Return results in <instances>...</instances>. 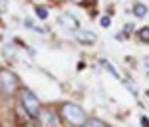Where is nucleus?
Wrapping results in <instances>:
<instances>
[{
	"instance_id": "39448f33",
	"label": "nucleus",
	"mask_w": 149,
	"mask_h": 127,
	"mask_svg": "<svg viewBox=\"0 0 149 127\" xmlns=\"http://www.w3.org/2000/svg\"><path fill=\"white\" fill-rule=\"evenodd\" d=\"M147 6H145V4H143V2H135V4H133V16H135V18H145V16H147Z\"/></svg>"
},
{
	"instance_id": "f8f14e48",
	"label": "nucleus",
	"mask_w": 149,
	"mask_h": 127,
	"mask_svg": "<svg viewBox=\"0 0 149 127\" xmlns=\"http://www.w3.org/2000/svg\"><path fill=\"white\" fill-rule=\"evenodd\" d=\"M143 66H145V74H149V58H143Z\"/></svg>"
},
{
	"instance_id": "0eeeda50",
	"label": "nucleus",
	"mask_w": 149,
	"mask_h": 127,
	"mask_svg": "<svg viewBox=\"0 0 149 127\" xmlns=\"http://www.w3.org/2000/svg\"><path fill=\"white\" fill-rule=\"evenodd\" d=\"M84 127H109V125L105 121H102V119H97V117H88V121H86Z\"/></svg>"
},
{
	"instance_id": "f257e3e1",
	"label": "nucleus",
	"mask_w": 149,
	"mask_h": 127,
	"mask_svg": "<svg viewBox=\"0 0 149 127\" xmlns=\"http://www.w3.org/2000/svg\"><path fill=\"white\" fill-rule=\"evenodd\" d=\"M60 117H62L66 123H70L72 127H84L86 121H88L86 109L80 107L78 103H64L62 109H60Z\"/></svg>"
},
{
	"instance_id": "f03ea898",
	"label": "nucleus",
	"mask_w": 149,
	"mask_h": 127,
	"mask_svg": "<svg viewBox=\"0 0 149 127\" xmlns=\"http://www.w3.org/2000/svg\"><path fill=\"white\" fill-rule=\"evenodd\" d=\"M20 103H22V109L32 117V119H38L40 111H42V105H40V99L32 90L28 87H22L20 90Z\"/></svg>"
},
{
	"instance_id": "423d86ee",
	"label": "nucleus",
	"mask_w": 149,
	"mask_h": 127,
	"mask_svg": "<svg viewBox=\"0 0 149 127\" xmlns=\"http://www.w3.org/2000/svg\"><path fill=\"white\" fill-rule=\"evenodd\" d=\"M78 40H80L81 44H95V34L93 32H80Z\"/></svg>"
},
{
	"instance_id": "9b49d317",
	"label": "nucleus",
	"mask_w": 149,
	"mask_h": 127,
	"mask_svg": "<svg viewBox=\"0 0 149 127\" xmlns=\"http://www.w3.org/2000/svg\"><path fill=\"white\" fill-rule=\"evenodd\" d=\"M100 24H102L103 28H107V26H109V16H102V20H100Z\"/></svg>"
},
{
	"instance_id": "ddd939ff",
	"label": "nucleus",
	"mask_w": 149,
	"mask_h": 127,
	"mask_svg": "<svg viewBox=\"0 0 149 127\" xmlns=\"http://www.w3.org/2000/svg\"><path fill=\"white\" fill-rule=\"evenodd\" d=\"M141 125H143V127H149V119H147V117H141Z\"/></svg>"
},
{
	"instance_id": "7ed1b4c3",
	"label": "nucleus",
	"mask_w": 149,
	"mask_h": 127,
	"mask_svg": "<svg viewBox=\"0 0 149 127\" xmlns=\"http://www.w3.org/2000/svg\"><path fill=\"white\" fill-rule=\"evenodd\" d=\"M0 87H2L4 95H12L18 90V78L12 74L10 69H2L0 71Z\"/></svg>"
},
{
	"instance_id": "20e7f679",
	"label": "nucleus",
	"mask_w": 149,
	"mask_h": 127,
	"mask_svg": "<svg viewBox=\"0 0 149 127\" xmlns=\"http://www.w3.org/2000/svg\"><path fill=\"white\" fill-rule=\"evenodd\" d=\"M36 121H38V127H60L58 113H54L52 109H44V107H42V111H40Z\"/></svg>"
},
{
	"instance_id": "1a4fd4ad",
	"label": "nucleus",
	"mask_w": 149,
	"mask_h": 127,
	"mask_svg": "<svg viewBox=\"0 0 149 127\" xmlns=\"http://www.w3.org/2000/svg\"><path fill=\"white\" fill-rule=\"evenodd\" d=\"M36 16H38L40 20H46L48 18V10L44 8V6H36Z\"/></svg>"
},
{
	"instance_id": "6e6552de",
	"label": "nucleus",
	"mask_w": 149,
	"mask_h": 127,
	"mask_svg": "<svg viewBox=\"0 0 149 127\" xmlns=\"http://www.w3.org/2000/svg\"><path fill=\"white\" fill-rule=\"evenodd\" d=\"M137 36H139V40H141L143 44H149V26H145V28H141Z\"/></svg>"
},
{
	"instance_id": "9d476101",
	"label": "nucleus",
	"mask_w": 149,
	"mask_h": 127,
	"mask_svg": "<svg viewBox=\"0 0 149 127\" xmlns=\"http://www.w3.org/2000/svg\"><path fill=\"white\" fill-rule=\"evenodd\" d=\"M102 66H103V68H105V69H109V71H111V74H113L115 78H119V74H117V71H115V69L111 68V64H109V62H107V60H102Z\"/></svg>"
}]
</instances>
